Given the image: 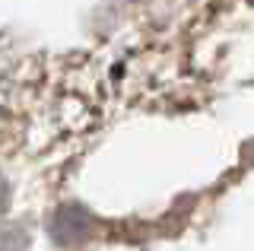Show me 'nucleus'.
Segmentation results:
<instances>
[{"label":"nucleus","mask_w":254,"mask_h":251,"mask_svg":"<svg viewBox=\"0 0 254 251\" xmlns=\"http://www.w3.org/2000/svg\"><path fill=\"white\" fill-rule=\"evenodd\" d=\"M89 223H92V216L86 213L83 207L67 203V207H61L58 213H54L51 235L61 242V245H73V242H79V239H86V235H89Z\"/></svg>","instance_id":"nucleus-1"},{"label":"nucleus","mask_w":254,"mask_h":251,"mask_svg":"<svg viewBox=\"0 0 254 251\" xmlns=\"http://www.w3.org/2000/svg\"><path fill=\"white\" fill-rule=\"evenodd\" d=\"M6 203H10V185H6L3 178H0V213L6 210Z\"/></svg>","instance_id":"nucleus-2"}]
</instances>
